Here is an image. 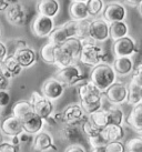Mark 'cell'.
Wrapping results in <instances>:
<instances>
[{
	"label": "cell",
	"mask_w": 142,
	"mask_h": 152,
	"mask_svg": "<svg viewBox=\"0 0 142 152\" xmlns=\"http://www.w3.org/2000/svg\"><path fill=\"white\" fill-rule=\"evenodd\" d=\"M117 73L112 66L101 62L92 68L90 73V80L103 92L111 85L117 81Z\"/></svg>",
	"instance_id": "obj_1"
},
{
	"label": "cell",
	"mask_w": 142,
	"mask_h": 152,
	"mask_svg": "<svg viewBox=\"0 0 142 152\" xmlns=\"http://www.w3.org/2000/svg\"><path fill=\"white\" fill-rule=\"evenodd\" d=\"M105 53L103 49L94 43L91 39H84L83 48L80 55L79 61L83 64H87L89 67H96L97 64H101L105 61Z\"/></svg>",
	"instance_id": "obj_2"
},
{
	"label": "cell",
	"mask_w": 142,
	"mask_h": 152,
	"mask_svg": "<svg viewBox=\"0 0 142 152\" xmlns=\"http://www.w3.org/2000/svg\"><path fill=\"white\" fill-rule=\"evenodd\" d=\"M56 78L60 82H62L66 86V88L79 85L80 82L86 80V78L81 72V69L75 64L59 69L56 73Z\"/></svg>",
	"instance_id": "obj_3"
},
{
	"label": "cell",
	"mask_w": 142,
	"mask_h": 152,
	"mask_svg": "<svg viewBox=\"0 0 142 152\" xmlns=\"http://www.w3.org/2000/svg\"><path fill=\"white\" fill-rule=\"evenodd\" d=\"M75 31H77V20L71 19L69 21L64 22L63 25L54 28L49 36V41L56 45H62L69 38L75 37Z\"/></svg>",
	"instance_id": "obj_4"
},
{
	"label": "cell",
	"mask_w": 142,
	"mask_h": 152,
	"mask_svg": "<svg viewBox=\"0 0 142 152\" xmlns=\"http://www.w3.org/2000/svg\"><path fill=\"white\" fill-rule=\"evenodd\" d=\"M63 123L70 124V126H78L81 127V124L89 119V115L80 103H72L63 110Z\"/></svg>",
	"instance_id": "obj_5"
},
{
	"label": "cell",
	"mask_w": 142,
	"mask_h": 152,
	"mask_svg": "<svg viewBox=\"0 0 142 152\" xmlns=\"http://www.w3.org/2000/svg\"><path fill=\"white\" fill-rule=\"evenodd\" d=\"M128 93H129V88L122 83L116 81L113 85H111L105 91H103V97L108 100L111 104L119 106L121 103L127 102L128 99Z\"/></svg>",
	"instance_id": "obj_6"
},
{
	"label": "cell",
	"mask_w": 142,
	"mask_h": 152,
	"mask_svg": "<svg viewBox=\"0 0 142 152\" xmlns=\"http://www.w3.org/2000/svg\"><path fill=\"white\" fill-rule=\"evenodd\" d=\"M112 50L114 57H131L133 53H137L139 49L135 40L128 34L118 40H114Z\"/></svg>",
	"instance_id": "obj_7"
},
{
	"label": "cell",
	"mask_w": 142,
	"mask_h": 152,
	"mask_svg": "<svg viewBox=\"0 0 142 152\" xmlns=\"http://www.w3.org/2000/svg\"><path fill=\"white\" fill-rule=\"evenodd\" d=\"M90 39L97 42H103L110 38V23L103 18H97L90 22Z\"/></svg>",
	"instance_id": "obj_8"
},
{
	"label": "cell",
	"mask_w": 142,
	"mask_h": 152,
	"mask_svg": "<svg viewBox=\"0 0 142 152\" xmlns=\"http://www.w3.org/2000/svg\"><path fill=\"white\" fill-rule=\"evenodd\" d=\"M30 101L34 104V112L40 115L42 119L48 118L49 115L53 113V102L49 100L48 98L42 96V93H39L38 91H34L31 93V99Z\"/></svg>",
	"instance_id": "obj_9"
},
{
	"label": "cell",
	"mask_w": 142,
	"mask_h": 152,
	"mask_svg": "<svg viewBox=\"0 0 142 152\" xmlns=\"http://www.w3.org/2000/svg\"><path fill=\"white\" fill-rule=\"evenodd\" d=\"M64 90H66V86L63 85L62 82H60L56 77L47 79L42 83L41 87L42 96H45V97L48 98L51 101L60 99L63 96Z\"/></svg>",
	"instance_id": "obj_10"
},
{
	"label": "cell",
	"mask_w": 142,
	"mask_h": 152,
	"mask_svg": "<svg viewBox=\"0 0 142 152\" xmlns=\"http://www.w3.org/2000/svg\"><path fill=\"white\" fill-rule=\"evenodd\" d=\"M54 28L56 27H54L53 18L42 16V15H38L37 17L34 18L32 26H31V30H32L34 34L39 38L49 37Z\"/></svg>",
	"instance_id": "obj_11"
},
{
	"label": "cell",
	"mask_w": 142,
	"mask_h": 152,
	"mask_svg": "<svg viewBox=\"0 0 142 152\" xmlns=\"http://www.w3.org/2000/svg\"><path fill=\"white\" fill-rule=\"evenodd\" d=\"M102 18L107 20L109 23L114 21H122L127 18V8L120 2L113 1L105 4Z\"/></svg>",
	"instance_id": "obj_12"
},
{
	"label": "cell",
	"mask_w": 142,
	"mask_h": 152,
	"mask_svg": "<svg viewBox=\"0 0 142 152\" xmlns=\"http://www.w3.org/2000/svg\"><path fill=\"white\" fill-rule=\"evenodd\" d=\"M31 147H32V150L36 152H56L58 150L53 143L52 135L47 131H40L39 133L34 135Z\"/></svg>",
	"instance_id": "obj_13"
},
{
	"label": "cell",
	"mask_w": 142,
	"mask_h": 152,
	"mask_svg": "<svg viewBox=\"0 0 142 152\" xmlns=\"http://www.w3.org/2000/svg\"><path fill=\"white\" fill-rule=\"evenodd\" d=\"M8 21L15 26H25L28 20V11L23 4L15 2L6 11Z\"/></svg>",
	"instance_id": "obj_14"
},
{
	"label": "cell",
	"mask_w": 142,
	"mask_h": 152,
	"mask_svg": "<svg viewBox=\"0 0 142 152\" xmlns=\"http://www.w3.org/2000/svg\"><path fill=\"white\" fill-rule=\"evenodd\" d=\"M0 131L4 135L13 137L18 135L23 131L22 120L15 115H9L7 118H4L0 120Z\"/></svg>",
	"instance_id": "obj_15"
},
{
	"label": "cell",
	"mask_w": 142,
	"mask_h": 152,
	"mask_svg": "<svg viewBox=\"0 0 142 152\" xmlns=\"http://www.w3.org/2000/svg\"><path fill=\"white\" fill-rule=\"evenodd\" d=\"M22 126H23V131L32 135H36L43 129L45 119H42L40 115L34 112L22 119Z\"/></svg>",
	"instance_id": "obj_16"
},
{
	"label": "cell",
	"mask_w": 142,
	"mask_h": 152,
	"mask_svg": "<svg viewBox=\"0 0 142 152\" xmlns=\"http://www.w3.org/2000/svg\"><path fill=\"white\" fill-rule=\"evenodd\" d=\"M1 67H2V72L4 75L8 79H12L15 77H18L20 75L23 68L19 64V61L17 58L15 57V55L8 56L6 59L4 60V62H1Z\"/></svg>",
	"instance_id": "obj_17"
},
{
	"label": "cell",
	"mask_w": 142,
	"mask_h": 152,
	"mask_svg": "<svg viewBox=\"0 0 142 152\" xmlns=\"http://www.w3.org/2000/svg\"><path fill=\"white\" fill-rule=\"evenodd\" d=\"M112 67L118 76H129L134 70V64L131 57H116Z\"/></svg>",
	"instance_id": "obj_18"
},
{
	"label": "cell",
	"mask_w": 142,
	"mask_h": 152,
	"mask_svg": "<svg viewBox=\"0 0 142 152\" xmlns=\"http://www.w3.org/2000/svg\"><path fill=\"white\" fill-rule=\"evenodd\" d=\"M101 137L105 143L121 141L124 137V129L122 124H108L101 130Z\"/></svg>",
	"instance_id": "obj_19"
},
{
	"label": "cell",
	"mask_w": 142,
	"mask_h": 152,
	"mask_svg": "<svg viewBox=\"0 0 142 152\" xmlns=\"http://www.w3.org/2000/svg\"><path fill=\"white\" fill-rule=\"evenodd\" d=\"M102 97H103V92L93 93V94H90L88 97L81 99L80 104L84 110V112L89 115V114L100 110L102 108Z\"/></svg>",
	"instance_id": "obj_20"
},
{
	"label": "cell",
	"mask_w": 142,
	"mask_h": 152,
	"mask_svg": "<svg viewBox=\"0 0 142 152\" xmlns=\"http://www.w3.org/2000/svg\"><path fill=\"white\" fill-rule=\"evenodd\" d=\"M13 55L17 58L19 64L22 66L23 69L34 66L36 64V61H37V52L32 48H30V47L16 49Z\"/></svg>",
	"instance_id": "obj_21"
},
{
	"label": "cell",
	"mask_w": 142,
	"mask_h": 152,
	"mask_svg": "<svg viewBox=\"0 0 142 152\" xmlns=\"http://www.w3.org/2000/svg\"><path fill=\"white\" fill-rule=\"evenodd\" d=\"M77 61L75 60L73 56L70 53V51L68 50L63 45H59L54 52V66L58 67V69L68 67L70 64H75Z\"/></svg>",
	"instance_id": "obj_22"
},
{
	"label": "cell",
	"mask_w": 142,
	"mask_h": 152,
	"mask_svg": "<svg viewBox=\"0 0 142 152\" xmlns=\"http://www.w3.org/2000/svg\"><path fill=\"white\" fill-rule=\"evenodd\" d=\"M38 15L54 18L58 16L60 11L59 0H40L37 4Z\"/></svg>",
	"instance_id": "obj_23"
},
{
	"label": "cell",
	"mask_w": 142,
	"mask_h": 152,
	"mask_svg": "<svg viewBox=\"0 0 142 152\" xmlns=\"http://www.w3.org/2000/svg\"><path fill=\"white\" fill-rule=\"evenodd\" d=\"M82 130H80L78 126L64 124V127L60 131V135L66 142L70 144H75L81 142L82 140Z\"/></svg>",
	"instance_id": "obj_24"
},
{
	"label": "cell",
	"mask_w": 142,
	"mask_h": 152,
	"mask_svg": "<svg viewBox=\"0 0 142 152\" xmlns=\"http://www.w3.org/2000/svg\"><path fill=\"white\" fill-rule=\"evenodd\" d=\"M125 121L135 132L142 133V102L132 106V109Z\"/></svg>",
	"instance_id": "obj_25"
},
{
	"label": "cell",
	"mask_w": 142,
	"mask_h": 152,
	"mask_svg": "<svg viewBox=\"0 0 142 152\" xmlns=\"http://www.w3.org/2000/svg\"><path fill=\"white\" fill-rule=\"evenodd\" d=\"M69 15L72 20H86L90 17L87 7V2H79V1H72L69 7Z\"/></svg>",
	"instance_id": "obj_26"
},
{
	"label": "cell",
	"mask_w": 142,
	"mask_h": 152,
	"mask_svg": "<svg viewBox=\"0 0 142 152\" xmlns=\"http://www.w3.org/2000/svg\"><path fill=\"white\" fill-rule=\"evenodd\" d=\"M11 111H12V114L15 117H17V118L22 120L28 114L34 113V104H32V102L30 101V100H19L16 103H13Z\"/></svg>",
	"instance_id": "obj_27"
},
{
	"label": "cell",
	"mask_w": 142,
	"mask_h": 152,
	"mask_svg": "<svg viewBox=\"0 0 142 152\" xmlns=\"http://www.w3.org/2000/svg\"><path fill=\"white\" fill-rule=\"evenodd\" d=\"M93 93H102V91L91 80H84L77 85V94L80 100Z\"/></svg>",
	"instance_id": "obj_28"
},
{
	"label": "cell",
	"mask_w": 142,
	"mask_h": 152,
	"mask_svg": "<svg viewBox=\"0 0 142 152\" xmlns=\"http://www.w3.org/2000/svg\"><path fill=\"white\" fill-rule=\"evenodd\" d=\"M129 34V27L124 20L122 21H114L110 23V38L114 40L125 37Z\"/></svg>",
	"instance_id": "obj_29"
},
{
	"label": "cell",
	"mask_w": 142,
	"mask_h": 152,
	"mask_svg": "<svg viewBox=\"0 0 142 152\" xmlns=\"http://www.w3.org/2000/svg\"><path fill=\"white\" fill-rule=\"evenodd\" d=\"M62 45L70 51V53L73 56L75 61H78L80 59V55H81V51H82V48H83V40L82 39L72 37V38L68 39L67 41L63 42Z\"/></svg>",
	"instance_id": "obj_30"
},
{
	"label": "cell",
	"mask_w": 142,
	"mask_h": 152,
	"mask_svg": "<svg viewBox=\"0 0 142 152\" xmlns=\"http://www.w3.org/2000/svg\"><path fill=\"white\" fill-rule=\"evenodd\" d=\"M58 46L59 45L49 41L42 47L40 50V57L43 62L48 64H54V52H56V49Z\"/></svg>",
	"instance_id": "obj_31"
},
{
	"label": "cell",
	"mask_w": 142,
	"mask_h": 152,
	"mask_svg": "<svg viewBox=\"0 0 142 152\" xmlns=\"http://www.w3.org/2000/svg\"><path fill=\"white\" fill-rule=\"evenodd\" d=\"M89 119L91 120L92 122L96 124L97 127L103 129L109 124V118H108V112L107 110L101 108L100 110H98L93 113L89 114Z\"/></svg>",
	"instance_id": "obj_32"
},
{
	"label": "cell",
	"mask_w": 142,
	"mask_h": 152,
	"mask_svg": "<svg viewBox=\"0 0 142 152\" xmlns=\"http://www.w3.org/2000/svg\"><path fill=\"white\" fill-rule=\"evenodd\" d=\"M105 110L108 112L109 124H122L123 119H124V114H123V111L119 107H116L114 104H112Z\"/></svg>",
	"instance_id": "obj_33"
},
{
	"label": "cell",
	"mask_w": 142,
	"mask_h": 152,
	"mask_svg": "<svg viewBox=\"0 0 142 152\" xmlns=\"http://www.w3.org/2000/svg\"><path fill=\"white\" fill-rule=\"evenodd\" d=\"M141 88H139L138 86L130 82L129 85V93H128V99H127V103L130 106H135L138 103H141Z\"/></svg>",
	"instance_id": "obj_34"
},
{
	"label": "cell",
	"mask_w": 142,
	"mask_h": 152,
	"mask_svg": "<svg viewBox=\"0 0 142 152\" xmlns=\"http://www.w3.org/2000/svg\"><path fill=\"white\" fill-rule=\"evenodd\" d=\"M87 7H88L90 17L97 18L103 12L105 4L103 0H88L87 1Z\"/></svg>",
	"instance_id": "obj_35"
},
{
	"label": "cell",
	"mask_w": 142,
	"mask_h": 152,
	"mask_svg": "<svg viewBox=\"0 0 142 152\" xmlns=\"http://www.w3.org/2000/svg\"><path fill=\"white\" fill-rule=\"evenodd\" d=\"M81 130L83 132V134L87 135L88 139H90V138H96L98 135H100L102 129L99 127H97L90 119H88L87 121H84V122L81 124Z\"/></svg>",
	"instance_id": "obj_36"
},
{
	"label": "cell",
	"mask_w": 142,
	"mask_h": 152,
	"mask_svg": "<svg viewBox=\"0 0 142 152\" xmlns=\"http://www.w3.org/2000/svg\"><path fill=\"white\" fill-rule=\"evenodd\" d=\"M90 22L88 19L86 20H79L77 21V31H75V37L79 39H89V31H90Z\"/></svg>",
	"instance_id": "obj_37"
},
{
	"label": "cell",
	"mask_w": 142,
	"mask_h": 152,
	"mask_svg": "<svg viewBox=\"0 0 142 152\" xmlns=\"http://www.w3.org/2000/svg\"><path fill=\"white\" fill-rule=\"evenodd\" d=\"M125 151L127 152H142V137L133 138L127 141L125 143Z\"/></svg>",
	"instance_id": "obj_38"
},
{
	"label": "cell",
	"mask_w": 142,
	"mask_h": 152,
	"mask_svg": "<svg viewBox=\"0 0 142 152\" xmlns=\"http://www.w3.org/2000/svg\"><path fill=\"white\" fill-rule=\"evenodd\" d=\"M105 152H127L125 151V144L121 141H114L105 144Z\"/></svg>",
	"instance_id": "obj_39"
},
{
	"label": "cell",
	"mask_w": 142,
	"mask_h": 152,
	"mask_svg": "<svg viewBox=\"0 0 142 152\" xmlns=\"http://www.w3.org/2000/svg\"><path fill=\"white\" fill-rule=\"evenodd\" d=\"M131 82L138 86L139 88H142V64H139L132 72V78H131Z\"/></svg>",
	"instance_id": "obj_40"
},
{
	"label": "cell",
	"mask_w": 142,
	"mask_h": 152,
	"mask_svg": "<svg viewBox=\"0 0 142 152\" xmlns=\"http://www.w3.org/2000/svg\"><path fill=\"white\" fill-rule=\"evenodd\" d=\"M0 152H19V147L13 145L10 141H4L0 144Z\"/></svg>",
	"instance_id": "obj_41"
},
{
	"label": "cell",
	"mask_w": 142,
	"mask_h": 152,
	"mask_svg": "<svg viewBox=\"0 0 142 152\" xmlns=\"http://www.w3.org/2000/svg\"><path fill=\"white\" fill-rule=\"evenodd\" d=\"M11 97L8 90H0V106L1 107H7L10 103Z\"/></svg>",
	"instance_id": "obj_42"
},
{
	"label": "cell",
	"mask_w": 142,
	"mask_h": 152,
	"mask_svg": "<svg viewBox=\"0 0 142 152\" xmlns=\"http://www.w3.org/2000/svg\"><path fill=\"white\" fill-rule=\"evenodd\" d=\"M10 85V79L4 75V72H0V90H7Z\"/></svg>",
	"instance_id": "obj_43"
},
{
	"label": "cell",
	"mask_w": 142,
	"mask_h": 152,
	"mask_svg": "<svg viewBox=\"0 0 142 152\" xmlns=\"http://www.w3.org/2000/svg\"><path fill=\"white\" fill-rule=\"evenodd\" d=\"M19 139H20L21 143H29V142H32V134H30L26 131H22L21 133H19Z\"/></svg>",
	"instance_id": "obj_44"
},
{
	"label": "cell",
	"mask_w": 142,
	"mask_h": 152,
	"mask_svg": "<svg viewBox=\"0 0 142 152\" xmlns=\"http://www.w3.org/2000/svg\"><path fill=\"white\" fill-rule=\"evenodd\" d=\"M15 2H18L17 0H0V12L7 11L8 8Z\"/></svg>",
	"instance_id": "obj_45"
},
{
	"label": "cell",
	"mask_w": 142,
	"mask_h": 152,
	"mask_svg": "<svg viewBox=\"0 0 142 152\" xmlns=\"http://www.w3.org/2000/svg\"><path fill=\"white\" fill-rule=\"evenodd\" d=\"M64 152H86V149L81 144L75 143V144H70L69 147H67Z\"/></svg>",
	"instance_id": "obj_46"
},
{
	"label": "cell",
	"mask_w": 142,
	"mask_h": 152,
	"mask_svg": "<svg viewBox=\"0 0 142 152\" xmlns=\"http://www.w3.org/2000/svg\"><path fill=\"white\" fill-rule=\"evenodd\" d=\"M8 57V49L4 42L0 41V64L4 62V60Z\"/></svg>",
	"instance_id": "obj_47"
},
{
	"label": "cell",
	"mask_w": 142,
	"mask_h": 152,
	"mask_svg": "<svg viewBox=\"0 0 142 152\" xmlns=\"http://www.w3.org/2000/svg\"><path fill=\"white\" fill-rule=\"evenodd\" d=\"M45 123L48 124V126H50V127H54V126H57V124H58L57 120L54 119L53 114H51V115H49L48 118L45 119Z\"/></svg>",
	"instance_id": "obj_48"
},
{
	"label": "cell",
	"mask_w": 142,
	"mask_h": 152,
	"mask_svg": "<svg viewBox=\"0 0 142 152\" xmlns=\"http://www.w3.org/2000/svg\"><path fill=\"white\" fill-rule=\"evenodd\" d=\"M15 43H16V49H21V48L28 47L27 42H26L25 40H22V39H17V40L15 41Z\"/></svg>",
	"instance_id": "obj_49"
},
{
	"label": "cell",
	"mask_w": 142,
	"mask_h": 152,
	"mask_svg": "<svg viewBox=\"0 0 142 152\" xmlns=\"http://www.w3.org/2000/svg\"><path fill=\"white\" fill-rule=\"evenodd\" d=\"M125 4H130V6H133V7H139L142 4V0H123Z\"/></svg>",
	"instance_id": "obj_50"
},
{
	"label": "cell",
	"mask_w": 142,
	"mask_h": 152,
	"mask_svg": "<svg viewBox=\"0 0 142 152\" xmlns=\"http://www.w3.org/2000/svg\"><path fill=\"white\" fill-rule=\"evenodd\" d=\"M10 142H11L13 145L19 147V144H21L20 139H19V135H13V137H10Z\"/></svg>",
	"instance_id": "obj_51"
},
{
	"label": "cell",
	"mask_w": 142,
	"mask_h": 152,
	"mask_svg": "<svg viewBox=\"0 0 142 152\" xmlns=\"http://www.w3.org/2000/svg\"><path fill=\"white\" fill-rule=\"evenodd\" d=\"M53 117H54V119L57 120V122L58 123H63V113L62 112H57V113L53 114Z\"/></svg>",
	"instance_id": "obj_52"
},
{
	"label": "cell",
	"mask_w": 142,
	"mask_h": 152,
	"mask_svg": "<svg viewBox=\"0 0 142 152\" xmlns=\"http://www.w3.org/2000/svg\"><path fill=\"white\" fill-rule=\"evenodd\" d=\"M91 152H105V145H97V147H92Z\"/></svg>",
	"instance_id": "obj_53"
},
{
	"label": "cell",
	"mask_w": 142,
	"mask_h": 152,
	"mask_svg": "<svg viewBox=\"0 0 142 152\" xmlns=\"http://www.w3.org/2000/svg\"><path fill=\"white\" fill-rule=\"evenodd\" d=\"M4 142V133L0 131V144Z\"/></svg>",
	"instance_id": "obj_54"
},
{
	"label": "cell",
	"mask_w": 142,
	"mask_h": 152,
	"mask_svg": "<svg viewBox=\"0 0 142 152\" xmlns=\"http://www.w3.org/2000/svg\"><path fill=\"white\" fill-rule=\"evenodd\" d=\"M72 1H79V2H87L88 0H72Z\"/></svg>",
	"instance_id": "obj_55"
},
{
	"label": "cell",
	"mask_w": 142,
	"mask_h": 152,
	"mask_svg": "<svg viewBox=\"0 0 142 152\" xmlns=\"http://www.w3.org/2000/svg\"><path fill=\"white\" fill-rule=\"evenodd\" d=\"M139 9H140V13H141V16H142V4L139 6Z\"/></svg>",
	"instance_id": "obj_56"
},
{
	"label": "cell",
	"mask_w": 142,
	"mask_h": 152,
	"mask_svg": "<svg viewBox=\"0 0 142 152\" xmlns=\"http://www.w3.org/2000/svg\"><path fill=\"white\" fill-rule=\"evenodd\" d=\"M1 108H2V107L0 106V118H1Z\"/></svg>",
	"instance_id": "obj_57"
},
{
	"label": "cell",
	"mask_w": 142,
	"mask_h": 152,
	"mask_svg": "<svg viewBox=\"0 0 142 152\" xmlns=\"http://www.w3.org/2000/svg\"><path fill=\"white\" fill-rule=\"evenodd\" d=\"M2 71V67H1V64H0V72Z\"/></svg>",
	"instance_id": "obj_58"
},
{
	"label": "cell",
	"mask_w": 142,
	"mask_h": 152,
	"mask_svg": "<svg viewBox=\"0 0 142 152\" xmlns=\"http://www.w3.org/2000/svg\"><path fill=\"white\" fill-rule=\"evenodd\" d=\"M141 99H142V88H141Z\"/></svg>",
	"instance_id": "obj_59"
},
{
	"label": "cell",
	"mask_w": 142,
	"mask_h": 152,
	"mask_svg": "<svg viewBox=\"0 0 142 152\" xmlns=\"http://www.w3.org/2000/svg\"><path fill=\"white\" fill-rule=\"evenodd\" d=\"M0 34H1V30H0Z\"/></svg>",
	"instance_id": "obj_60"
},
{
	"label": "cell",
	"mask_w": 142,
	"mask_h": 152,
	"mask_svg": "<svg viewBox=\"0 0 142 152\" xmlns=\"http://www.w3.org/2000/svg\"><path fill=\"white\" fill-rule=\"evenodd\" d=\"M140 134H141V137H142V133H140Z\"/></svg>",
	"instance_id": "obj_61"
}]
</instances>
